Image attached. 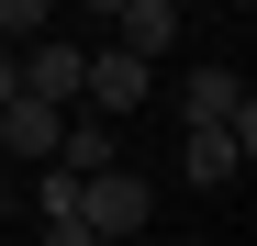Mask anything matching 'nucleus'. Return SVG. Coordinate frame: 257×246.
Masks as SVG:
<instances>
[{"instance_id":"f257e3e1","label":"nucleus","mask_w":257,"mask_h":246,"mask_svg":"<svg viewBox=\"0 0 257 246\" xmlns=\"http://www.w3.org/2000/svg\"><path fill=\"white\" fill-rule=\"evenodd\" d=\"M67 123H78V112H56V101H12V112H0V135H12V157L45 179L56 157H67Z\"/></svg>"},{"instance_id":"f03ea898","label":"nucleus","mask_w":257,"mask_h":246,"mask_svg":"<svg viewBox=\"0 0 257 246\" xmlns=\"http://www.w3.org/2000/svg\"><path fill=\"white\" fill-rule=\"evenodd\" d=\"M23 101H90V45H56V34H45V45H34L23 56Z\"/></svg>"},{"instance_id":"7ed1b4c3","label":"nucleus","mask_w":257,"mask_h":246,"mask_svg":"<svg viewBox=\"0 0 257 246\" xmlns=\"http://www.w3.org/2000/svg\"><path fill=\"white\" fill-rule=\"evenodd\" d=\"M246 101H257V90H235V67H190V78H179V123H190V135H224Z\"/></svg>"},{"instance_id":"20e7f679","label":"nucleus","mask_w":257,"mask_h":246,"mask_svg":"<svg viewBox=\"0 0 257 246\" xmlns=\"http://www.w3.org/2000/svg\"><path fill=\"white\" fill-rule=\"evenodd\" d=\"M112 45H123V56H146V67H157L168 45H179V0H123V12H112Z\"/></svg>"},{"instance_id":"39448f33","label":"nucleus","mask_w":257,"mask_h":246,"mask_svg":"<svg viewBox=\"0 0 257 246\" xmlns=\"http://www.w3.org/2000/svg\"><path fill=\"white\" fill-rule=\"evenodd\" d=\"M90 235H101V246H112V235H146V179H135V168L90 179Z\"/></svg>"},{"instance_id":"423d86ee","label":"nucleus","mask_w":257,"mask_h":246,"mask_svg":"<svg viewBox=\"0 0 257 246\" xmlns=\"http://www.w3.org/2000/svg\"><path fill=\"white\" fill-rule=\"evenodd\" d=\"M135 101H146V56H123V45H101V56H90V112H101V123H123Z\"/></svg>"},{"instance_id":"0eeeda50","label":"nucleus","mask_w":257,"mask_h":246,"mask_svg":"<svg viewBox=\"0 0 257 246\" xmlns=\"http://www.w3.org/2000/svg\"><path fill=\"white\" fill-rule=\"evenodd\" d=\"M56 168H67L78 190H90V179H112V168H123V135H112L101 112H78V123H67V157H56Z\"/></svg>"},{"instance_id":"6e6552de","label":"nucleus","mask_w":257,"mask_h":246,"mask_svg":"<svg viewBox=\"0 0 257 246\" xmlns=\"http://www.w3.org/2000/svg\"><path fill=\"white\" fill-rule=\"evenodd\" d=\"M235 168H246V146H235V123H224V135H179V179H190V190H224Z\"/></svg>"},{"instance_id":"1a4fd4ad","label":"nucleus","mask_w":257,"mask_h":246,"mask_svg":"<svg viewBox=\"0 0 257 246\" xmlns=\"http://www.w3.org/2000/svg\"><path fill=\"white\" fill-rule=\"evenodd\" d=\"M45 246H101V235H90V213H67V224H45Z\"/></svg>"},{"instance_id":"9d476101","label":"nucleus","mask_w":257,"mask_h":246,"mask_svg":"<svg viewBox=\"0 0 257 246\" xmlns=\"http://www.w3.org/2000/svg\"><path fill=\"white\" fill-rule=\"evenodd\" d=\"M23 101V56H0V112H12Z\"/></svg>"},{"instance_id":"9b49d317","label":"nucleus","mask_w":257,"mask_h":246,"mask_svg":"<svg viewBox=\"0 0 257 246\" xmlns=\"http://www.w3.org/2000/svg\"><path fill=\"white\" fill-rule=\"evenodd\" d=\"M235 146H246V168H257V101H246V112H235Z\"/></svg>"},{"instance_id":"f8f14e48","label":"nucleus","mask_w":257,"mask_h":246,"mask_svg":"<svg viewBox=\"0 0 257 246\" xmlns=\"http://www.w3.org/2000/svg\"><path fill=\"white\" fill-rule=\"evenodd\" d=\"M0 224H12V179H0Z\"/></svg>"},{"instance_id":"ddd939ff","label":"nucleus","mask_w":257,"mask_h":246,"mask_svg":"<svg viewBox=\"0 0 257 246\" xmlns=\"http://www.w3.org/2000/svg\"><path fill=\"white\" fill-rule=\"evenodd\" d=\"M0 157H12V135H0Z\"/></svg>"},{"instance_id":"4468645a","label":"nucleus","mask_w":257,"mask_h":246,"mask_svg":"<svg viewBox=\"0 0 257 246\" xmlns=\"http://www.w3.org/2000/svg\"><path fill=\"white\" fill-rule=\"evenodd\" d=\"M179 246H201V235H179Z\"/></svg>"}]
</instances>
